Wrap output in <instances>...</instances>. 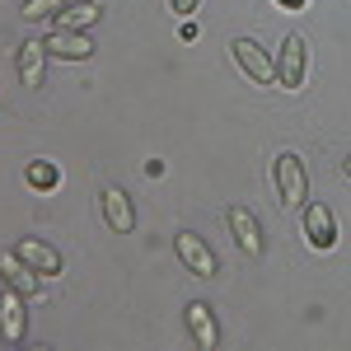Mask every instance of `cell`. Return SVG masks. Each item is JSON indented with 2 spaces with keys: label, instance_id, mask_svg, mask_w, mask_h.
Masks as SVG:
<instances>
[{
  "label": "cell",
  "instance_id": "obj_20",
  "mask_svg": "<svg viewBox=\"0 0 351 351\" xmlns=\"http://www.w3.org/2000/svg\"><path fill=\"white\" fill-rule=\"evenodd\" d=\"M276 5H281V10H291V14H300V10H304V0H276Z\"/></svg>",
  "mask_w": 351,
  "mask_h": 351
},
{
  "label": "cell",
  "instance_id": "obj_14",
  "mask_svg": "<svg viewBox=\"0 0 351 351\" xmlns=\"http://www.w3.org/2000/svg\"><path fill=\"white\" fill-rule=\"evenodd\" d=\"M14 253L24 258L28 267H38L43 276H61V253H56L52 243H43V239H19V243H14Z\"/></svg>",
  "mask_w": 351,
  "mask_h": 351
},
{
  "label": "cell",
  "instance_id": "obj_12",
  "mask_svg": "<svg viewBox=\"0 0 351 351\" xmlns=\"http://www.w3.org/2000/svg\"><path fill=\"white\" fill-rule=\"evenodd\" d=\"M0 276H5V286H14V291H24V295H38V291H43V271L28 267L14 248H0Z\"/></svg>",
  "mask_w": 351,
  "mask_h": 351
},
{
  "label": "cell",
  "instance_id": "obj_6",
  "mask_svg": "<svg viewBox=\"0 0 351 351\" xmlns=\"http://www.w3.org/2000/svg\"><path fill=\"white\" fill-rule=\"evenodd\" d=\"M225 225H230V234H234V248H239L243 258H263L267 253V243H263V225L258 216L248 211V206H225Z\"/></svg>",
  "mask_w": 351,
  "mask_h": 351
},
{
  "label": "cell",
  "instance_id": "obj_17",
  "mask_svg": "<svg viewBox=\"0 0 351 351\" xmlns=\"http://www.w3.org/2000/svg\"><path fill=\"white\" fill-rule=\"evenodd\" d=\"M197 5H202V0H169V10H173V14H183V19H192V10H197Z\"/></svg>",
  "mask_w": 351,
  "mask_h": 351
},
{
  "label": "cell",
  "instance_id": "obj_4",
  "mask_svg": "<svg viewBox=\"0 0 351 351\" xmlns=\"http://www.w3.org/2000/svg\"><path fill=\"white\" fill-rule=\"evenodd\" d=\"M173 253H178V263H183L192 276H202V281L220 276V258H216V248L202 239V234H192V230H178V234H173Z\"/></svg>",
  "mask_w": 351,
  "mask_h": 351
},
{
  "label": "cell",
  "instance_id": "obj_19",
  "mask_svg": "<svg viewBox=\"0 0 351 351\" xmlns=\"http://www.w3.org/2000/svg\"><path fill=\"white\" fill-rule=\"evenodd\" d=\"M178 38H183V43H192V38H197V24H192V19H183V28H178Z\"/></svg>",
  "mask_w": 351,
  "mask_h": 351
},
{
  "label": "cell",
  "instance_id": "obj_7",
  "mask_svg": "<svg viewBox=\"0 0 351 351\" xmlns=\"http://www.w3.org/2000/svg\"><path fill=\"white\" fill-rule=\"evenodd\" d=\"M0 337L10 347H19L28 337V304L24 291H14V286H0Z\"/></svg>",
  "mask_w": 351,
  "mask_h": 351
},
{
  "label": "cell",
  "instance_id": "obj_13",
  "mask_svg": "<svg viewBox=\"0 0 351 351\" xmlns=\"http://www.w3.org/2000/svg\"><path fill=\"white\" fill-rule=\"evenodd\" d=\"M99 19H104V5L99 0H66L52 14V28H75V33H84V28L99 24Z\"/></svg>",
  "mask_w": 351,
  "mask_h": 351
},
{
  "label": "cell",
  "instance_id": "obj_10",
  "mask_svg": "<svg viewBox=\"0 0 351 351\" xmlns=\"http://www.w3.org/2000/svg\"><path fill=\"white\" fill-rule=\"evenodd\" d=\"M99 206H104V220H108V230L112 234H132L136 230V206H132V197L122 188H104L99 192Z\"/></svg>",
  "mask_w": 351,
  "mask_h": 351
},
{
  "label": "cell",
  "instance_id": "obj_1",
  "mask_svg": "<svg viewBox=\"0 0 351 351\" xmlns=\"http://www.w3.org/2000/svg\"><path fill=\"white\" fill-rule=\"evenodd\" d=\"M271 188H276V202L286 211H300L309 202V173H304V160H300L295 150H281L271 160Z\"/></svg>",
  "mask_w": 351,
  "mask_h": 351
},
{
  "label": "cell",
  "instance_id": "obj_11",
  "mask_svg": "<svg viewBox=\"0 0 351 351\" xmlns=\"http://www.w3.org/2000/svg\"><path fill=\"white\" fill-rule=\"evenodd\" d=\"M43 43H47V56H61V61H89L94 56V38L75 33V28H52Z\"/></svg>",
  "mask_w": 351,
  "mask_h": 351
},
{
  "label": "cell",
  "instance_id": "obj_9",
  "mask_svg": "<svg viewBox=\"0 0 351 351\" xmlns=\"http://www.w3.org/2000/svg\"><path fill=\"white\" fill-rule=\"evenodd\" d=\"M14 71H19V84L24 89H43V80H47V43L43 38H24Z\"/></svg>",
  "mask_w": 351,
  "mask_h": 351
},
{
  "label": "cell",
  "instance_id": "obj_15",
  "mask_svg": "<svg viewBox=\"0 0 351 351\" xmlns=\"http://www.w3.org/2000/svg\"><path fill=\"white\" fill-rule=\"evenodd\" d=\"M24 183L33 192H56V188H61V169H56L52 160H43V155H38V160L24 164Z\"/></svg>",
  "mask_w": 351,
  "mask_h": 351
},
{
  "label": "cell",
  "instance_id": "obj_16",
  "mask_svg": "<svg viewBox=\"0 0 351 351\" xmlns=\"http://www.w3.org/2000/svg\"><path fill=\"white\" fill-rule=\"evenodd\" d=\"M61 5H66V0H24V10H19V14H24L28 24H43V19H52Z\"/></svg>",
  "mask_w": 351,
  "mask_h": 351
},
{
  "label": "cell",
  "instance_id": "obj_5",
  "mask_svg": "<svg viewBox=\"0 0 351 351\" xmlns=\"http://www.w3.org/2000/svg\"><path fill=\"white\" fill-rule=\"evenodd\" d=\"M300 230H304V243L314 253H332L337 248V220L324 202H304L300 206Z\"/></svg>",
  "mask_w": 351,
  "mask_h": 351
},
{
  "label": "cell",
  "instance_id": "obj_3",
  "mask_svg": "<svg viewBox=\"0 0 351 351\" xmlns=\"http://www.w3.org/2000/svg\"><path fill=\"white\" fill-rule=\"evenodd\" d=\"M304 75H309V43L300 33H286L281 52H276V89L295 94V89H304Z\"/></svg>",
  "mask_w": 351,
  "mask_h": 351
},
{
  "label": "cell",
  "instance_id": "obj_8",
  "mask_svg": "<svg viewBox=\"0 0 351 351\" xmlns=\"http://www.w3.org/2000/svg\"><path fill=\"white\" fill-rule=\"evenodd\" d=\"M183 324H188V337L197 342V351H216V347H220L216 309H211L206 300H188V309H183Z\"/></svg>",
  "mask_w": 351,
  "mask_h": 351
},
{
  "label": "cell",
  "instance_id": "obj_2",
  "mask_svg": "<svg viewBox=\"0 0 351 351\" xmlns=\"http://www.w3.org/2000/svg\"><path fill=\"white\" fill-rule=\"evenodd\" d=\"M230 61H234L258 89H276V61L263 52L258 38H230Z\"/></svg>",
  "mask_w": 351,
  "mask_h": 351
},
{
  "label": "cell",
  "instance_id": "obj_21",
  "mask_svg": "<svg viewBox=\"0 0 351 351\" xmlns=\"http://www.w3.org/2000/svg\"><path fill=\"white\" fill-rule=\"evenodd\" d=\"M342 173H347V183H351V155H347V160H342Z\"/></svg>",
  "mask_w": 351,
  "mask_h": 351
},
{
  "label": "cell",
  "instance_id": "obj_18",
  "mask_svg": "<svg viewBox=\"0 0 351 351\" xmlns=\"http://www.w3.org/2000/svg\"><path fill=\"white\" fill-rule=\"evenodd\" d=\"M145 178H164V160H145Z\"/></svg>",
  "mask_w": 351,
  "mask_h": 351
}]
</instances>
